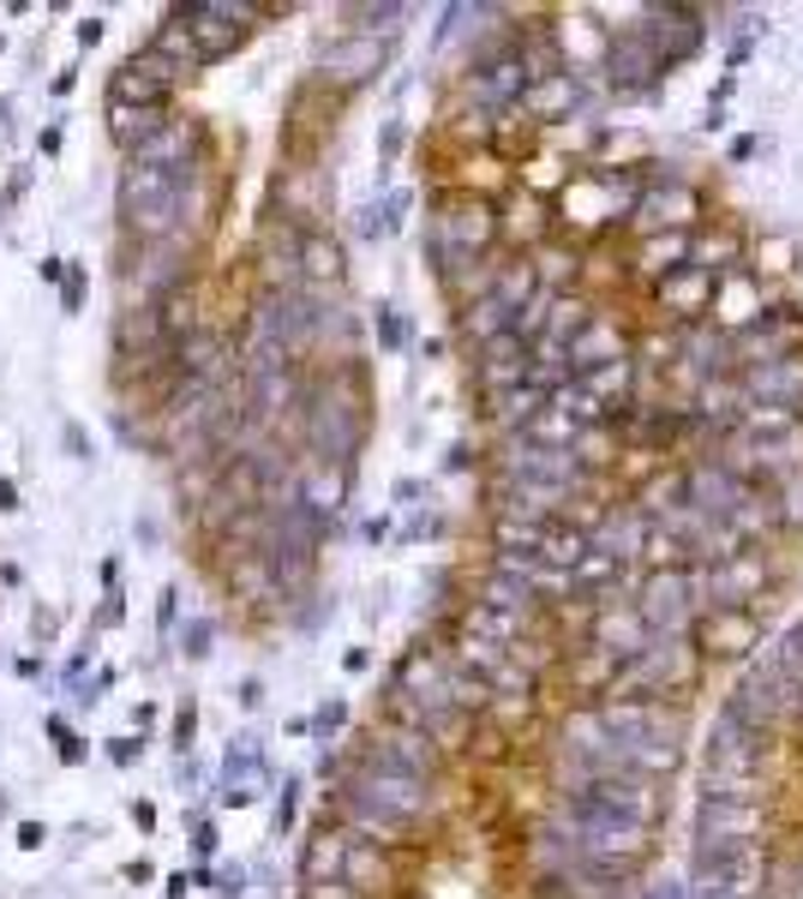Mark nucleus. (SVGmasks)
Masks as SVG:
<instances>
[{
	"label": "nucleus",
	"instance_id": "nucleus-24",
	"mask_svg": "<svg viewBox=\"0 0 803 899\" xmlns=\"http://www.w3.org/2000/svg\"><path fill=\"white\" fill-rule=\"evenodd\" d=\"M264 779H271L264 743L259 738H234V743H228V755H222V804L228 809H246L264 792Z\"/></svg>",
	"mask_w": 803,
	"mask_h": 899
},
{
	"label": "nucleus",
	"instance_id": "nucleus-39",
	"mask_svg": "<svg viewBox=\"0 0 803 899\" xmlns=\"http://www.w3.org/2000/svg\"><path fill=\"white\" fill-rule=\"evenodd\" d=\"M426 498H432V486L414 480V474H402V480L390 486V504H397V510H426Z\"/></svg>",
	"mask_w": 803,
	"mask_h": 899
},
{
	"label": "nucleus",
	"instance_id": "nucleus-57",
	"mask_svg": "<svg viewBox=\"0 0 803 899\" xmlns=\"http://www.w3.org/2000/svg\"><path fill=\"white\" fill-rule=\"evenodd\" d=\"M0 510H19V486L12 480H0Z\"/></svg>",
	"mask_w": 803,
	"mask_h": 899
},
{
	"label": "nucleus",
	"instance_id": "nucleus-52",
	"mask_svg": "<svg viewBox=\"0 0 803 899\" xmlns=\"http://www.w3.org/2000/svg\"><path fill=\"white\" fill-rule=\"evenodd\" d=\"M157 618H162V629H169L174 618H181V594H174V588H169V594H162V606H157Z\"/></svg>",
	"mask_w": 803,
	"mask_h": 899
},
{
	"label": "nucleus",
	"instance_id": "nucleus-19",
	"mask_svg": "<svg viewBox=\"0 0 803 899\" xmlns=\"http://www.w3.org/2000/svg\"><path fill=\"white\" fill-rule=\"evenodd\" d=\"M342 881L366 899H385L390 888H402V857L397 845L366 840V833H348V852H342Z\"/></svg>",
	"mask_w": 803,
	"mask_h": 899
},
{
	"label": "nucleus",
	"instance_id": "nucleus-1",
	"mask_svg": "<svg viewBox=\"0 0 803 899\" xmlns=\"http://www.w3.org/2000/svg\"><path fill=\"white\" fill-rule=\"evenodd\" d=\"M295 432H300V450L312 468H348L354 474L366 439H372V378H366L360 354H342L336 366L306 372Z\"/></svg>",
	"mask_w": 803,
	"mask_h": 899
},
{
	"label": "nucleus",
	"instance_id": "nucleus-18",
	"mask_svg": "<svg viewBox=\"0 0 803 899\" xmlns=\"http://www.w3.org/2000/svg\"><path fill=\"white\" fill-rule=\"evenodd\" d=\"M647 528H654V522L642 516V510L630 504V498H606L600 510H594L588 516V534H594V551H606V558H618V564H642V546H647Z\"/></svg>",
	"mask_w": 803,
	"mask_h": 899
},
{
	"label": "nucleus",
	"instance_id": "nucleus-35",
	"mask_svg": "<svg viewBox=\"0 0 803 899\" xmlns=\"http://www.w3.org/2000/svg\"><path fill=\"white\" fill-rule=\"evenodd\" d=\"M378 204V223H385V235H397V228L408 223V210H414V186H390L385 198H372Z\"/></svg>",
	"mask_w": 803,
	"mask_h": 899
},
{
	"label": "nucleus",
	"instance_id": "nucleus-54",
	"mask_svg": "<svg viewBox=\"0 0 803 899\" xmlns=\"http://www.w3.org/2000/svg\"><path fill=\"white\" fill-rule=\"evenodd\" d=\"M91 43H102V19H84L79 24V48H91Z\"/></svg>",
	"mask_w": 803,
	"mask_h": 899
},
{
	"label": "nucleus",
	"instance_id": "nucleus-4",
	"mask_svg": "<svg viewBox=\"0 0 803 899\" xmlns=\"http://www.w3.org/2000/svg\"><path fill=\"white\" fill-rule=\"evenodd\" d=\"M198 240H114V288L121 306H157L193 282Z\"/></svg>",
	"mask_w": 803,
	"mask_h": 899
},
{
	"label": "nucleus",
	"instance_id": "nucleus-27",
	"mask_svg": "<svg viewBox=\"0 0 803 899\" xmlns=\"http://www.w3.org/2000/svg\"><path fill=\"white\" fill-rule=\"evenodd\" d=\"M342 282H348V247H342L330 228L306 235V240H300V288H312V294H342Z\"/></svg>",
	"mask_w": 803,
	"mask_h": 899
},
{
	"label": "nucleus",
	"instance_id": "nucleus-51",
	"mask_svg": "<svg viewBox=\"0 0 803 899\" xmlns=\"http://www.w3.org/2000/svg\"><path fill=\"white\" fill-rule=\"evenodd\" d=\"M126 618V606H121V594H108V600H102V612H96V629H114V624H121Z\"/></svg>",
	"mask_w": 803,
	"mask_h": 899
},
{
	"label": "nucleus",
	"instance_id": "nucleus-26",
	"mask_svg": "<svg viewBox=\"0 0 803 899\" xmlns=\"http://www.w3.org/2000/svg\"><path fill=\"white\" fill-rule=\"evenodd\" d=\"M342 852H348V828L324 809L300 840V881H342Z\"/></svg>",
	"mask_w": 803,
	"mask_h": 899
},
{
	"label": "nucleus",
	"instance_id": "nucleus-9",
	"mask_svg": "<svg viewBox=\"0 0 803 899\" xmlns=\"http://www.w3.org/2000/svg\"><path fill=\"white\" fill-rule=\"evenodd\" d=\"M630 606L642 618L647 641H684L702 612V594H696V570H642L630 582Z\"/></svg>",
	"mask_w": 803,
	"mask_h": 899
},
{
	"label": "nucleus",
	"instance_id": "nucleus-16",
	"mask_svg": "<svg viewBox=\"0 0 803 899\" xmlns=\"http://www.w3.org/2000/svg\"><path fill=\"white\" fill-rule=\"evenodd\" d=\"M492 216H498V247L516 252V259H528V252L552 235V198H534V192H521L516 180L492 198Z\"/></svg>",
	"mask_w": 803,
	"mask_h": 899
},
{
	"label": "nucleus",
	"instance_id": "nucleus-30",
	"mask_svg": "<svg viewBox=\"0 0 803 899\" xmlns=\"http://www.w3.org/2000/svg\"><path fill=\"white\" fill-rule=\"evenodd\" d=\"M408 0H366V7H342V19H348L354 36H390L397 24H408Z\"/></svg>",
	"mask_w": 803,
	"mask_h": 899
},
{
	"label": "nucleus",
	"instance_id": "nucleus-11",
	"mask_svg": "<svg viewBox=\"0 0 803 899\" xmlns=\"http://www.w3.org/2000/svg\"><path fill=\"white\" fill-rule=\"evenodd\" d=\"M761 636H768V618H756V612H696L690 624V653L702 665H749L761 648Z\"/></svg>",
	"mask_w": 803,
	"mask_h": 899
},
{
	"label": "nucleus",
	"instance_id": "nucleus-20",
	"mask_svg": "<svg viewBox=\"0 0 803 899\" xmlns=\"http://www.w3.org/2000/svg\"><path fill=\"white\" fill-rule=\"evenodd\" d=\"M798 337H803V300L798 294H780V300L768 294V306H761L744 330H732V354L737 360L773 354V349H785V342H798Z\"/></svg>",
	"mask_w": 803,
	"mask_h": 899
},
{
	"label": "nucleus",
	"instance_id": "nucleus-14",
	"mask_svg": "<svg viewBox=\"0 0 803 899\" xmlns=\"http://www.w3.org/2000/svg\"><path fill=\"white\" fill-rule=\"evenodd\" d=\"M647 300H654V312L666 318L672 330H690V325H708V306H713V276L696 264H678L666 270V276L647 282Z\"/></svg>",
	"mask_w": 803,
	"mask_h": 899
},
{
	"label": "nucleus",
	"instance_id": "nucleus-22",
	"mask_svg": "<svg viewBox=\"0 0 803 899\" xmlns=\"http://www.w3.org/2000/svg\"><path fill=\"white\" fill-rule=\"evenodd\" d=\"M768 306V276H756V270H732V276H713V306H708V325L713 330H744L749 318Z\"/></svg>",
	"mask_w": 803,
	"mask_h": 899
},
{
	"label": "nucleus",
	"instance_id": "nucleus-42",
	"mask_svg": "<svg viewBox=\"0 0 803 899\" xmlns=\"http://www.w3.org/2000/svg\"><path fill=\"white\" fill-rule=\"evenodd\" d=\"M186 833H193V852L198 857H216V840H222V833H216L210 816H186Z\"/></svg>",
	"mask_w": 803,
	"mask_h": 899
},
{
	"label": "nucleus",
	"instance_id": "nucleus-47",
	"mask_svg": "<svg viewBox=\"0 0 803 899\" xmlns=\"http://www.w3.org/2000/svg\"><path fill=\"white\" fill-rule=\"evenodd\" d=\"M84 288H91V282H84V270H67V282H60V306H67V312H79Z\"/></svg>",
	"mask_w": 803,
	"mask_h": 899
},
{
	"label": "nucleus",
	"instance_id": "nucleus-10",
	"mask_svg": "<svg viewBox=\"0 0 803 899\" xmlns=\"http://www.w3.org/2000/svg\"><path fill=\"white\" fill-rule=\"evenodd\" d=\"M390 55H397V36H354V31H342V36H330V43H318V55H312V84H324V90H360V84H372L378 72L390 67Z\"/></svg>",
	"mask_w": 803,
	"mask_h": 899
},
{
	"label": "nucleus",
	"instance_id": "nucleus-5",
	"mask_svg": "<svg viewBox=\"0 0 803 899\" xmlns=\"http://www.w3.org/2000/svg\"><path fill=\"white\" fill-rule=\"evenodd\" d=\"M773 588H780V558L768 546H744L696 564V594H702L708 612H756L761 618V600Z\"/></svg>",
	"mask_w": 803,
	"mask_h": 899
},
{
	"label": "nucleus",
	"instance_id": "nucleus-23",
	"mask_svg": "<svg viewBox=\"0 0 803 899\" xmlns=\"http://www.w3.org/2000/svg\"><path fill=\"white\" fill-rule=\"evenodd\" d=\"M534 551H540L546 576H552V582H564V576L594 551V534H588V522H582V516H552V522H540V528H534Z\"/></svg>",
	"mask_w": 803,
	"mask_h": 899
},
{
	"label": "nucleus",
	"instance_id": "nucleus-40",
	"mask_svg": "<svg viewBox=\"0 0 803 899\" xmlns=\"http://www.w3.org/2000/svg\"><path fill=\"white\" fill-rule=\"evenodd\" d=\"M438 474H474V444H468V439L444 444V456H438Z\"/></svg>",
	"mask_w": 803,
	"mask_h": 899
},
{
	"label": "nucleus",
	"instance_id": "nucleus-49",
	"mask_svg": "<svg viewBox=\"0 0 803 899\" xmlns=\"http://www.w3.org/2000/svg\"><path fill=\"white\" fill-rule=\"evenodd\" d=\"M462 19H474V7H444L438 12V43H450V36L462 31Z\"/></svg>",
	"mask_w": 803,
	"mask_h": 899
},
{
	"label": "nucleus",
	"instance_id": "nucleus-25",
	"mask_svg": "<svg viewBox=\"0 0 803 899\" xmlns=\"http://www.w3.org/2000/svg\"><path fill=\"white\" fill-rule=\"evenodd\" d=\"M564 354H570V366L588 378L594 366H606V360H623V354H630V330H623L611 312H594L588 325H582L576 337L564 342Z\"/></svg>",
	"mask_w": 803,
	"mask_h": 899
},
{
	"label": "nucleus",
	"instance_id": "nucleus-21",
	"mask_svg": "<svg viewBox=\"0 0 803 899\" xmlns=\"http://www.w3.org/2000/svg\"><path fill=\"white\" fill-rule=\"evenodd\" d=\"M528 270H534L546 300L582 294V282H588V247H582V240H564V235H546L540 247L528 252Z\"/></svg>",
	"mask_w": 803,
	"mask_h": 899
},
{
	"label": "nucleus",
	"instance_id": "nucleus-37",
	"mask_svg": "<svg viewBox=\"0 0 803 899\" xmlns=\"http://www.w3.org/2000/svg\"><path fill=\"white\" fill-rule=\"evenodd\" d=\"M300 792H306V779H283V798H276V833H295V821H300Z\"/></svg>",
	"mask_w": 803,
	"mask_h": 899
},
{
	"label": "nucleus",
	"instance_id": "nucleus-58",
	"mask_svg": "<svg viewBox=\"0 0 803 899\" xmlns=\"http://www.w3.org/2000/svg\"><path fill=\"white\" fill-rule=\"evenodd\" d=\"M186 888H193V876H169V899H186Z\"/></svg>",
	"mask_w": 803,
	"mask_h": 899
},
{
	"label": "nucleus",
	"instance_id": "nucleus-46",
	"mask_svg": "<svg viewBox=\"0 0 803 899\" xmlns=\"http://www.w3.org/2000/svg\"><path fill=\"white\" fill-rule=\"evenodd\" d=\"M300 899H366V894H354L348 881H300Z\"/></svg>",
	"mask_w": 803,
	"mask_h": 899
},
{
	"label": "nucleus",
	"instance_id": "nucleus-8",
	"mask_svg": "<svg viewBox=\"0 0 803 899\" xmlns=\"http://www.w3.org/2000/svg\"><path fill=\"white\" fill-rule=\"evenodd\" d=\"M276 12H288V7H252V0H186V7H174V19L186 24L193 55H198V72H204V67H216V60L240 55V43L252 36V24L276 19Z\"/></svg>",
	"mask_w": 803,
	"mask_h": 899
},
{
	"label": "nucleus",
	"instance_id": "nucleus-31",
	"mask_svg": "<svg viewBox=\"0 0 803 899\" xmlns=\"http://www.w3.org/2000/svg\"><path fill=\"white\" fill-rule=\"evenodd\" d=\"M150 55H162V60H169V67H181L186 72V79H193V72H198V55H193V36H186V24L181 19H174V12H169V19H162V31L157 36H150Z\"/></svg>",
	"mask_w": 803,
	"mask_h": 899
},
{
	"label": "nucleus",
	"instance_id": "nucleus-12",
	"mask_svg": "<svg viewBox=\"0 0 803 899\" xmlns=\"http://www.w3.org/2000/svg\"><path fill=\"white\" fill-rule=\"evenodd\" d=\"M181 84H186L181 67H169V60L150 55V48H133V55L108 72V102L114 109H169Z\"/></svg>",
	"mask_w": 803,
	"mask_h": 899
},
{
	"label": "nucleus",
	"instance_id": "nucleus-43",
	"mask_svg": "<svg viewBox=\"0 0 803 899\" xmlns=\"http://www.w3.org/2000/svg\"><path fill=\"white\" fill-rule=\"evenodd\" d=\"M630 899H690V881H684V876H659V881H647V888H635Z\"/></svg>",
	"mask_w": 803,
	"mask_h": 899
},
{
	"label": "nucleus",
	"instance_id": "nucleus-53",
	"mask_svg": "<svg viewBox=\"0 0 803 899\" xmlns=\"http://www.w3.org/2000/svg\"><path fill=\"white\" fill-rule=\"evenodd\" d=\"M725 157H732V162H749V157H756V138H732V145H725Z\"/></svg>",
	"mask_w": 803,
	"mask_h": 899
},
{
	"label": "nucleus",
	"instance_id": "nucleus-29",
	"mask_svg": "<svg viewBox=\"0 0 803 899\" xmlns=\"http://www.w3.org/2000/svg\"><path fill=\"white\" fill-rule=\"evenodd\" d=\"M690 259V235H647L642 247H635V276H666V270H678Z\"/></svg>",
	"mask_w": 803,
	"mask_h": 899
},
{
	"label": "nucleus",
	"instance_id": "nucleus-33",
	"mask_svg": "<svg viewBox=\"0 0 803 899\" xmlns=\"http://www.w3.org/2000/svg\"><path fill=\"white\" fill-rule=\"evenodd\" d=\"M372 330H378V349H385V354H402L408 342H414V318H408L402 306H378Z\"/></svg>",
	"mask_w": 803,
	"mask_h": 899
},
{
	"label": "nucleus",
	"instance_id": "nucleus-55",
	"mask_svg": "<svg viewBox=\"0 0 803 899\" xmlns=\"http://www.w3.org/2000/svg\"><path fill=\"white\" fill-rule=\"evenodd\" d=\"M36 270H43V282H67V264H60V259H43Z\"/></svg>",
	"mask_w": 803,
	"mask_h": 899
},
{
	"label": "nucleus",
	"instance_id": "nucleus-32",
	"mask_svg": "<svg viewBox=\"0 0 803 899\" xmlns=\"http://www.w3.org/2000/svg\"><path fill=\"white\" fill-rule=\"evenodd\" d=\"M450 534V516H444V510H408V522L397 528V546H426V539H444Z\"/></svg>",
	"mask_w": 803,
	"mask_h": 899
},
{
	"label": "nucleus",
	"instance_id": "nucleus-56",
	"mask_svg": "<svg viewBox=\"0 0 803 899\" xmlns=\"http://www.w3.org/2000/svg\"><path fill=\"white\" fill-rule=\"evenodd\" d=\"M133 821H138V828L150 833V828H157V809H150V804H133Z\"/></svg>",
	"mask_w": 803,
	"mask_h": 899
},
{
	"label": "nucleus",
	"instance_id": "nucleus-17",
	"mask_svg": "<svg viewBox=\"0 0 803 899\" xmlns=\"http://www.w3.org/2000/svg\"><path fill=\"white\" fill-rule=\"evenodd\" d=\"M528 366H534V349L521 330H504V337L468 349V378H474V396H492V390H509V384H528Z\"/></svg>",
	"mask_w": 803,
	"mask_h": 899
},
{
	"label": "nucleus",
	"instance_id": "nucleus-7",
	"mask_svg": "<svg viewBox=\"0 0 803 899\" xmlns=\"http://www.w3.org/2000/svg\"><path fill=\"white\" fill-rule=\"evenodd\" d=\"M348 767L354 774H378V779H402V786H432L438 792L444 779V755L432 750L426 738L414 731H397V726H366L360 738L348 743Z\"/></svg>",
	"mask_w": 803,
	"mask_h": 899
},
{
	"label": "nucleus",
	"instance_id": "nucleus-38",
	"mask_svg": "<svg viewBox=\"0 0 803 899\" xmlns=\"http://www.w3.org/2000/svg\"><path fill=\"white\" fill-rule=\"evenodd\" d=\"M306 726H312V738H336V731L348 726V702H342V696H336V702H324V708L306 719Z\"/></svg>",
	"mask_w": 803,
	"mask_h": 899
},
{
	"label": "nucleus",
	"instance_id": "nucleus-2",
	"mask_svg": "<svg viewBox=\"0 0 803 899\" xmlns=\"http://www.w3.org/2000/svg\"><path fill=\"white\" fill-rule=\"evenodd\" d=\"M330 816L348 833H366V840H420L426 828H438V792L432 786H402V779H378V774H342L336 792H330Z\"/></svg>",
	"mask_w": 803,
	"mask_h": 899
},
{
	"label": "nucleus",
	"instance_id": "nucleus-34",
	"mask_svg": "<svg viewBox=\"0 0 803 899\" xmlns=\"http://www.w3.org/2000/svg\"><path fill=\"white\" fill-rule=\"evenodd\" d=\"M181 653L186 660H210L216 653V618L210 612H193V618L181 624Z\"/></svg>",
	"mask_w": 803,
	"mask_h": 899
},
{
	"label": "nucleus",
	"instance_id": "nucleus-44",
	"mask_svg": "<svg viewBox=\"0 0 803 899\" xmlns=\"http://www.w3.org/2000/svg\"><path fill=\"white\" fill-rule=\"evenodd\" d=\"M210 888L222 894V899H240V894H246V869H240V864H222V869H210Z\"/></svg>",
	"mask_w": 803,
	"mask_h": 899
},
{
	"label": "nucleus",
	"instance_id": "nucleus-45",
	"mask_svg": "<svg viewBox=\"0 0 803 899\" xmlns=\"http://www.w3.org/2000/svg\"><path fill=\"white\" fill-rule=\"evenodd\" d=\"M193 731H198V708L193 702H181V714H174V750H193Z\"/></svg>",
	"mask_w": 803,
	"mask_h": 899
},
{
	"label": "nucleus",
	"instance_id": "nucleus-3",
	"mask_svg": "<svg viewBox=\"0 0 803 899\" xmlns=\"http://www.w3.org/2000/svg\"><path fill=\"white\" fill-rule=\"evenodd\" d=\"M186 186H193V180H174L162 169H133V162H126L121 180H114L121 235L126 240H198L193 223H186Z\"/></svg>",
	"mask_w": 803,
	"mask_h": 899
},
{
	"label": "nucleus",
	"instance_id": "nucleus-15",
	"mask_svg": "<svg viewBox=\"0 0 803 899\" xmlns=\"http://www.w3.org/2000/svg\"><path fill=\"white\" fill-rule=\"evenodd\" d=\"M696 270H708V276H732V270L749 264V228L744 216H725V210H708L702 223L690 228V259Z\"/></svg>",
	"mask_w": 803,
	"mask_h": 899
},
{
	"label": "nucleus",
	"instance_id": "nucleus-36",
	"mask_svg": "<svg viewBox=\"0 0 803 899\" xmlns=\"http://www.w3.org/2000/svg\"><path fill=\"white\" fill-rule=\"evenodd\" d=\"M402 150H408V121H385L378 126V162H385V174L397 169Z\"/></svg>",
	"mask_w": 803,
	"mask_h": 899
},
{
	"label": "nucleus",
	"instance_id": "nucleus-13",
	"mask_svg": "<svg viewBox=\"0 0 803 899\" xmlns=\"http://www.w3.org/2000/svg\"><path fill=\"white\" fill-rule=\"evenodd\" d=\"M521 114H528L534 126H570V121H588V114H600V90H594L588 72H546V79H534L528 102H521Z\"/></svg>",
	"mask_w": 803,
	"mask_h": 899
},
{
	"label": "nucleus",
	"instance_id": "nucleus-48",
	"mask_svg": "<svg viewBox=\"0 0 803 899\" xmlns=\"http://www.w3.org/2000/svg\"><path fill=\"white\" fill-rule=\"evenodd\" d=\"M138 755H145V738H114V743H108V762H114V767H133Z\"/></svg>",
	"mask_w": 803,
	"mask_h": 899
},
{
	"label": "nucleus",
	"instance_id": "nucleus-50",
	"mask_svg": "<svg viewBox=\"0 0 803 899\" xmlns=\"http://www.w3.org/2000/svg\"><path fill=\"white\" fill-rule=\"evenodd\" d=\"M234 702H240V708H264V684H259V678H240Z\"/></svg>",
	"mask_w": 803,
	"mask_h": 899
},
{
	"label": "nucleus",
	"instance_id": "nucleus-6",
	"mask_svg": "<svg viewBox=\"0 0 803 899\" xmlns=\"http://www.w3.org/2000/svg\"><path fill=\"white\" fill-rule=\"evenodd\" d=\"M708 216V198L690 174H678V162H654V180L642 186V198L618 216L611 228L647 240V235H690L696 223Z\"/></svg>",
	"mask_w": 803,
	"mask_h": 899
},
{
	"label": "nucleus",
	"instance_id": "nucleus-41",
	"mask_svg": "<svg viewBox=\"0 0 803 899\" xmlns=\"http://www.w3.org/2000/svg\"><path fill=\"white\" fill-rule=\"evenodd\" d=\"M48 738H55L60 762H84V738H72V726H67V719H48Z\"/></svg>",
	"mask_w": 803,
	"mask_h": 899
},
{
	"label": "nucleus",
	"instance_id": "nucleus-28",
	"mask_svg": "<svg viewBox=\"0 0 803 899\" xmlns=\"http://www.w3.org/2000/svg\"><path fill=\"white\" fill-rule=\"evenodd\" d=\"M162 121H169V109H114V102H108V138H114V150H121V157H133V150L145 145Z\"/></svg>",
	"mask_w": 803,
	"mask_h": 899
}]
</instances>
